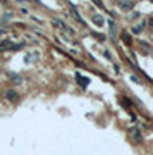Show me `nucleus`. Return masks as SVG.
I'll return each instance as SVG.
<instances>
[{
    "instance_id": "obj_1",
    "label": "nucleus",
    "mask_w": 153,
    "mask_h": 155,
    "mask_svg": "<svg viewBox=\"0 0 153 155\" xmlns=\"http://www.w3.org/2000/svg\"><path fill=\"white\" fill-rule=\"evenodd\" d=\"M119 7L124 9V10H131L134 7V2H131V0H120L119 2Z\"/></svg>"
},
{
    "instance_id": "obj_8",
    "label": "nucleus",
    "mask_w": 153,
    "mask_h": 155,
    "mask_svg": "<svg viewBox=\"0 0 153 155\" xmlns=\"http://www.w3.org/2000/svg\"><path fill=\"white\" fill-rule=\"evenodd\" d=\"M0 50H2V52H4V50H10V42L4 40V42L0 43Z\"/></svg>"
},
{
    "instance_id": "obj_13",
    "label": "nucleus",
    "mask_w": 153,
    "mask_h": 155,
    "mask_svg": "<svg viewBox=\"0 0 153 155\" xmlns=\"http://www.w3.org/2000/svg\"><path fill=\"white\" fill-rule=\"evenodd\" d=\"M148 22H150V28L153 29V17H150V19H148Z\"/></svg>"
},
{
    "instance_id": "obj_3",
    "label": "nucleus",
    "mask_w": 153,
    "mask_h": 155,
    "mask_svg": "<svg viewBox=\"0 0 153 155\" xmlns=\"http://www.w3.org/2000/svg\"><path fill=\"white\" fill-rule=\"evenodd\" d=\"M76 79H77V83L83 86V88H86V86L90 85V79H88V78H83L81 74H76Z\"/></svg>"
},
{
    "instance_id": "obj_6",
    "label": "nucleus",
    "mask_w": 153,
    "mask_h": 155,
    "mask_svg": "<svg viewBox=\"0 0 153 155\" xmlns=\"http://www.w3.org/2000/svg\"><path fill=\"white\" fill-rule=\"evenodd\" d=\"M93 22H95V24H97V26H103V17H102V16L100 14H97V16H93Z\"/></svg>"
},
{
    "instance_id": "obj_12",
    "label": "nucleus",
    "mask_w": 153,
    "mask_h": 155,
    "mask_svg": "<svg viewBox=\"0 0 153 155\" xmlns=\"http://www.w3.org/2000/svg\"><path fill=\"white\" fill-rule=\"evenodd\" d=\"M138 16H139V14H138V12H132V14H131V16H129V19H136V17H138Z\"/></svg>"
},
{
    "instance_id": "obj_9",
    "label": "nucleus",
    "mask_w": 153,
    "mask_h": 155,
    "mask_svg": "<svg viewBox=\"0 0 153 155\" xmlns=\"http://www.w3.org/2000/svg\"><path fill=\"white\" fill-rule=\"evenodd\" d=\"M131 134H132V138H134L136 141H141V134H139L136 129H131Z\"/></svg>"
},
{
    "instance_id": "obj_7",
    "label": "nucleus",
    "mask_w": 153,
    "mask_h": 155,
    "mask_svg": "<svg viewBox=\"0 0 153 155\" xmlns=\"http://www.w3.org/2000/svg\"><path fill=\"white\" fill-rule=\"evenodd\" d=\"M10 79H12V83H16V85H21L22 83V78L19 74H10Z\"/></svg>"
},
{
    "instance_id": "obj_5",
    "label": "nucleus",
    "mask_w": 153,
    "mask_h": 155,
    "mask_svg": "<svg viewBox=\"0 0 153 155\" xmlns=\"http://www.w3.org/2000/svg\"><path fill=\"white\" fill-rule=\"evenodd\" d=\"M52 24H53L55 28H60L62 31H65V29H67V26H65V24H64L60 19H53V21H52Z\"/></svg>"
},
{
    "instance_id": "obj_11",
    "label": "nucleus",
    "mask_w": 153,
    "mask_h": 155,
    "mask_svg": "<svg viewBox=\"0 0 153 155\" xmlns=\"http://www.w3.org/2000/svg\"><path fill=\"white\" fill-rule=\"evenodd\" d=\"M10 16H12V14H9V12H7V14H4L2 19H4V21H9V19H10Z\"/></svg>"
},
{
    "instance_id": "obj_2",
    "label": "nucleus",
    "mask_w": 153,
    "mask_h": 155,
    "mask_svg": "<svg viewBox=\"0 0 153 155\" xmlns=\"http://www.w3.org/2000/svg\"><path fill=\"white\" fill-rule=\"evenodd\" d=\"M5 98H7L9 102H17L19 95H17V92H14V90H7V92H5Z\"/></svg>"
},
{
    "instance_id": "obj_10",
    "label": "nucleus",
    "mask_w": 153,
    "mask_h": 155,
    "mask_svg": "<svg viewBox=\"0 0 153 155\" xmlns=\"http://www.w3.org/2000/svg\"><path fill=\"white\" fill-rule=\"evenodd\" d=\"M122 40H124L127 45H131V36L127 35V33H122Z\"/></svg>"
},
{
    "instance_id": "obj_4",
    "label": "nucleus",
    "mask_w": 153,
    "mask_h": 155,
    "mask_svg": "<svg viewBox=\"0 0 153 155\" xmlns=\"http://www.w3.org/2000/svg\"><path fill=\"white\" fill-rule=\"evenodd\" d=\"M145 28H146V21H141L138 26H134V28H132V33H134V35H139Z\"/></svg>"
}]
</instances>
